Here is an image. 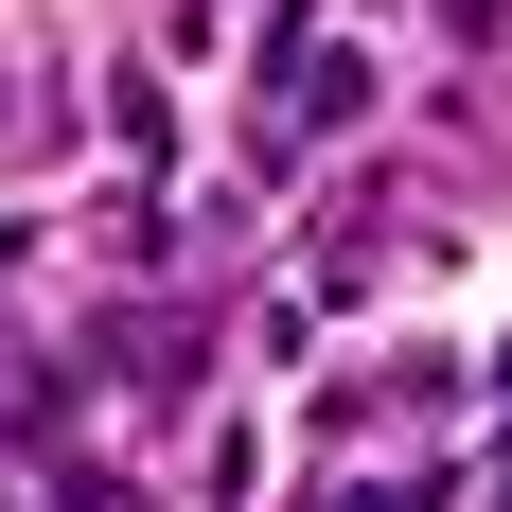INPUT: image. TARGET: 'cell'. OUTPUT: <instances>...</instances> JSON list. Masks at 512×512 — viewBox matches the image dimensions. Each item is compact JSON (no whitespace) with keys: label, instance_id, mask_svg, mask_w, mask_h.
Wrapping results in <instances>:
<instances>
[{"label":"cell","instance_id":"cell-1","mask_svg":"<svg viewBox=\"0 0 512 512\" xmlns=\"http://www.w3.org/2000/svg\"><path fill=\"white\" fill-rule=\"evenodd\" d=\"M442 18H460V36H495V18H512V0H442Z\"/></svg>","mask_w":512,"mask_h":512},{"label":"cell","instance_id":"cell-2","mask_svg":"<svg viewBox=\"0 0 512 512\" xmlns=\"http://www.w3.org/2000/svg\"><path fill=\"white\" fill-rule=\"evenodd\" d=\"M495 512H512V442H495Z\"/></svg>","mask_w":512,"mask_h":512}]
</instances>
